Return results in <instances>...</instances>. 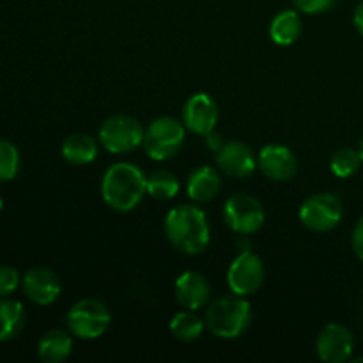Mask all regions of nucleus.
I'll return each mask as SVG.
<instances>
[{"label":"nucleus","instance_id":"obj_24","mask_svg":"<svg viewBox=\"0 0 363 363\" xmlns=\"http://www.w3.org/2000/svg\"><path fill=\"white\" fill-rule=\"evenodd\" d=\"M20 151L9 140L0 138V183L13 181L20 172Z\"/></svg>","mask_w":363,"mask_h":363},{"label":"nucleus","instance_id":"obj_14","mask_svg":"<svg viewBox=\"0 0 363 363\" xmlns=\"http://www.w3.org/2000/svg\"><path fill=\"white\" fill-rule=\"evenodd\" d=\"M257 167L268 179L284 183L298 172V160L287 145L268 144L259 151Z\"/></svg>","mask_w":363,"mask_h":363},{"label":"nucleus","instance_id":"obj_32","mask_svg":"<svg viewBox=\"0 0 363 363\" xmlns=\"http://www.w3.org/2000/svg\"><path fill=\"white\" fill-rule=\"evenodd\" d=\"M2 208H4V202H2V197H0V211H2Z\"/></svg>","mask_w":363,"mask_h":363},{"label":"nucleus","instance_id":"obj_17","mask_svg":"<svg viewBox=\"0 0 363 363\" xmlns=\"http://www.w3.org/2000/svg\"><path fill=\"white\" fill-rule=\"evenodd\" d=\"M99 144L94 137L87 133H74L64 140L62 156L71 165H87L96 160Z\"/></svg>","mask_w":363,"mask_h":363},{"label":"nucleus","instance_id":"obj_22","mask_svg":"<svg viewBox=\"0 0 363 363\" xmlns=\"http://www.w3.org/2000/svg\"><path fill=\"white\" fill-rule=\"evenodd\" d=\"M179 179L170 170H155L147 177V194L156 201H170L179 194Z\"/></svg>","mask_w":363,"mask_h":363},{"label":"nucleus","instance_id":"obj_28","mask_svg":"<svg viewBox=\"0 0 363 363\" xmlns=\"http://www.w3.org/2000/svg\"><path fill=\"white\" fill-rule=\"evenodd\" d=\"M204 138H206V144H208V147H211L215 152L218 151V149L223 145L222 137H220L218 133H215V131H211V133L204 135Z\"/></svg>","mask_w":363,"mask_h":363},{"label":"nucleus","instance_id":"obj_12","mask_svg":"<svg viewBox=\"0 0 363 363\" xmlns=\"http://www.w3.org/2000/svg\"><path fill=\"white\" fill-rule=\"evenodd\" d=\"M216 165L225 176L247 179L257 169V158L245 142L229 140L216 151Z\"/></svg>","mask_w":363,"mask_h":363},{"label":"nucleus","instance_id":"obj_19","mask_svg":"<svg viewBox=\"0 0 363 363\" xmlns=\"http://www.w3.org/2000/svg\"><path fill=\"white\" fill-rule=\"evenodd\" d=\"M27 312L16 300L0 298V342H9L16 339L25 328Z\"/></svg>","mask_w":363,"mask_h":363},{"label":"nucleus","instance_id":"obj_5","mask_svg":"<svg viewBox=\"0 0 363 363\" xmlns=\"http://www.w3.org/2000/svg\"><path fill=\"white\" fill-rule=\"evenodd\" d=\"M71 335L84 340H94L105 335L112 325V312L103 301L84 298L69 308L66 315Z\"/></svg>","mask_w":363,"mask_h":363},{"label":"nucleus","instance_id":"obj_26","mask_svg":"<svg viewBox=\"0 0 363 363\" xmlns=\"http://www.w3.org/2000/svg\"><path fill=\"white\" fill-rule=\"evenodd\" d=\"M337 0H293L296 9L307 14H321L332 9Z\"/></svg>","mask_w":363,"mask_h":363},{"label":"nucleus","instance_id":"obj_18","mask_svg":"<svg viewBox=\"0 0 363 363\" xmlns=\"http://www.w3.org/2000/svg\"><path fill=\"white\" fill-rule=\"evenodd\" d=\"M73 350V339L64 330H50L39 339L38 354L46 363H60L69 358Z\"/></svg>","mask_w":363,"mask_h":363},{"label":"nucleus","instance_id":"obj_25","mask_svg":"<svg viewBox=\"0 0 363 363\" xmlns=\"http://www.w3.org/2000/svg\"><path fill=\"white\" fill-rule=\"evenodd\" d=\"M20 273L11 266H0V298H9L20 286Z\"/></svg>","mask_w":363,"mask_h":363},{"label":"nucleus","instance_id":"obj_3","mask_svg":"<svg viewBox=\"0 0 363 363\" xmlns=\"http://www.w3.org/2000/svg\"><path fill=\"white\" fill-rule=\"evenodd\" d=\"M206 328L216 337V339L233 340L243 335L252 325V307L247 296L240 294H225L206 308Z\"/></svg>","mask_w":363,"mask_h":363},{"label":"nucleus","instance_id":"obj_10","mask_svg":"<svg viewBox=\"0 0 363 363\" xmlns=\"http://www.w3.org/2000/svg\"><path fill=\"white\" fill-rule=\"evenodd\" d=\"M354 350V339L350 328L340 323H330L319 332L315 340V351L321 362L344 363L351 358Z\"/></svg>","mask_w":363,"mask_h":363},{"label":"nucleus","instance_id":"obj_11","mask_svg":"<svg viewBox=\"0 0 363 363\" xmlns=\"http://www.w3.org/2000/svg\"><path fill=\"white\" fill-rule=\"evenodd\" d=\"M21 289L32 303L46 307L60 296L62 282L53 269L46 266H34L21 277Z\"/></svg>","mask_w":363,"mask_h":363},{"label":"nucleus","instance_id":"obj_8","mask_svg":"<svg viewBox=\"0 0 363 363\" xmlns=\"http://www.w3.org/2000/svg\"><path fill=\"white\" fill-rule=\"evenodd\" d=\"M344 216L342 201L333 194H314L300 208V220L314 233H328L335 229Z\"/></svg>","mask_w":363,"mask_h":363},{"label":"nucleus","instance_id":"obj_1","mask_svg":"<svg viewBox=\"0 0 363 363\" xmlns=\"http://www.w3.org/2000/svg\"><path fill=\"white\" fill-rule=\"evenodd\" d=\"M165 236L181 254H202L211 241L206 213L194 204L176 206L165 216Z\"/></svg>","mask_w":363,"mask_h":363},{"label":"nucleus","instance_id":"obj_9","mask_svg":"<svg viewBox=\"0 0 363 363\" xmlns=\"http://www.w3.org/2000/svg\"><path fill=\"white\" fill-rule=\"evenodd\" d=\"M266 277L264 262L257 254L243 250L227 269V284L234 294L250 296L257 293Z\"/></svg>","mask_w":363,"mask_h":363},{"label":"nucleus","instance_id":"obj_30","mask_svg":"<svg viewBox=\"0 0 363 363\" xmlns=\"http://www.w3.org/2000/svg\"><path fill=\"white\" fill-rule=\"evenodd\" d=\"M358 151H360V155H362V160H363V138H362V142H360V149H358Z\"/></svg>","mask_w":363,"mask_h":363},{"label":"nucleus","instance_id":"obj_16","mask_svg":"<svg viewBox=\"0 0 363 363\" xmlns=\"http://www.w3.org/2000/svg\"><path fill=\"white\" fill-rule=\"evenodd\" d=\"M220 188H222V177H220L218 170L209 165L197 167L188 176V197L194 202H197V204H204V202L213 201L220 194Z\"/></svg>","mask_w":363,"mask_h":363},{"label":"nucleus","instance_id":"obj_4","mask_svg":"<svg viewBox=\"0 0 363 363\" xmlns=\"http://www.w3.org/2000/svg\"><path fill=\"white\" fill-rule=\"evenodd\" d=\"M186 138V126L174 117H158L147 126L144 133V151L156 162L174 158L181 151Z\"/></svg>","mask_w":363,"mask_h":363},{"label":"nucleus","instance_id":"obj_2","mask_svg":"<svg viewBox=\"0 0 363 363\" xmlns=\"http://www.w3.org/2000/svg\"><path fill=\"white\" fill-rule=\"evenodd\" d=\"M147 194V176L140 167L121 162L110 167L101 179V197L108 208L119 213H130Z\"/></svg>","mask_w":363,"mask_h":363},{"label":"nucleus","instance_id":"obj_27","mask_svg":"<svg viewBox=\"0 0 363 363\" xmlns=\"http://www.w3.org/2000/svg\"><path fill=\"white\" fill-rule=\"evenodd\" d=\"M351 245H353V250L357 254V257L363 262V215L354 223L353 234H351Z\"/></svg>","mask_w":363,"mask_h":363},{"label":"nucleus","instance_id":"obj_7","mask_svg":"<svg viewBox=\"0 0 363 363\" xmlns=\"http://www.w3.org/2000/svg\"><path fill=\"white\" fill-rule=\"evenodd\" d=\"M223 218L230 230L241 236H248L262 229L266 213L254 195L234 194L223 204Z\"/></svg>","mask_w":363,"mask_h":363},{"label":"nucleus","instance_id":"obj_31","mask_svg":"<svg viewBox=\"0 0 363 363\" xmlns=\"http://www.w3.org/2000/svg\"><path fill=\"white\" fill-rule=\"evenodd\" d=\"M353 362H357V363H360V362H363V357H358V358H353Z\"/></svg>","mask_w":363,"mask_h":363},{"label":"nucleus","instance_id":"obj_15","mask_svg":"<svg viewBox=\"0 0 363 363\" xmlns=\"http://www.w3.org/2000/svg\"><path fill=\"white\" fill-rule=\"evenodd\" d=\"M174 293L181 307L188 311H199L202 307H208L209 298H211V286L202 273L184 272L177 277L174 284Z\"/></svg>","mask_w":363,"mask_h":363},{"label":"nucleus","instance_id":"obj_13","mask_svg":"<svg viewBox=\"0 0 363 363\" xmlns=\"http://www.w3.org/2000/svg\"><path fill=\"white\" fill-rule=\"evenodd\" d=\"M218 105L206 92H197L190 96L183 106V124L186 130L197 135H208L215 131L218 123Z\"/></svg>","mask_w":363,"mask_h":363},{"label":"nucleus","instance_id":"obj_29","mask_svg":"<svg viewBox=\"0 0 363 363\" xmlns=\"http://www.w3.org/2000/svg\"><path fill=\"white\" fill-rule=\"evenodd\" d=\"M353 23H354V28H357V30L363 35V2L358 4L357 9H354Z\"/></svg>","mask_w":363,"mask_h":363},{"label":"nucleus","instance_id":"obj_23","mask_svg":"<svg viewBox=\"0 0 363 363\" xmlns=\"http://www.w3.org/2000/svg\"><path fill=\"white\" fill-rule=\"evenodd\" d=\"M363 160L358 149L340 147L337 149L330 160V169L337 177H351L360 170Z\"/></svg>","mask_w":363,"mask_h":363},{"label":"nucleus","instance_id":"obj_20","mask_svg":"<svg viewBox=\"0 0 363 363\" xmlns=\"http://www.w3.org/2000/svg\"><path fill=\"white\" fill-rule=\"evenodd\" d=\"M301 18L298 11L286 9L277 14L269 23V38L275 45L291 46L300 39L301 35Z\"/></svg>","mask_w":363,"mask_h":363},{"label":"nucleus","instance_id":"obj_21","mask_svg":"<svg viewBox=\"0 0 363 363\" xmlns=\"http://www.w3.org/2000/svg\"><path fill=\"white\" fill-rule=\"evenodd\" d=\"M170 333L179 342H191L197 340L206 330V321L195 314V311H183L172 318L169 325Z\"/></svg>","mask_w":363,"mask_h":363},{"label":"nucleus","instance_id":"obj_6","mask_svg":"<svg viewBox=\"0 0 363 363\" xmlns=\"http://www.w3.org/2000/svg\"><path fill=\"white\" fill-rule=\"evenodd\" d=\"M145 130L138 119L128 113H116L101 124L98 133L99 145L112 155H126L144 142Z\"/></svg>","mask_w":363,"mask_h":363}]
</instances>
